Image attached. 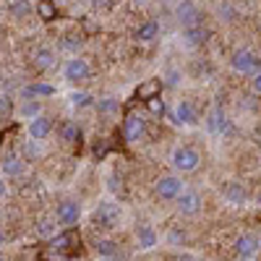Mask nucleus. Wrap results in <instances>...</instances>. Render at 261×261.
I'll list each match as a JSON object with an SVG mask.
<instances>
[{
  "mask_svg": "<svg viewBox=\"0 0 261 261\" xmlns=\"http://www.w3.org/2000/svg\"><path fill=\"white\" fill-rule=\"evenodd\" d=\"M170 165L178 172H193V170H199L201 157H199V151L191 149V146H175L170 151Z\"/></svg>",
  "mask_w": 261,
  "mask_h": 261,
  "instance_id": "1",
  "label": "nucleus"
},
{
  "mask_svg": "<svg viewBox=\"0 0 261 261\" xmlns=\"http://www.w3.org/2000/svg\"><path fill=\"white\" fill-rule=\"evenodd\" d=\"M120 220H123V209L115 201H102L94 209V225H99L105 230H115L120 225Z\"/></svg>",
  "mask_w": 261,
  "mask_h": 261,
  "instance_id": "2",
  "label": "nucleus"
},
{
  "mask_svg": "<svg viewBox=\"0 0 261 261\" xmlns=\"http://www.w3.org/2000/svg\"><path fill=\"white\" fill-rule=\"evenodd\" d=\"M89 76H92V68H89V63H86V58L73 55L63 63V79L68 84H84Z\"/></svg>",
  "mask_w": 261,
  "mask_h": 261,
  "instance_id": "3",
  "label": "nucleus"
},
{
  "mask_svg": "<svg viewBox=\"0 0 261 261\" xmlns=\"http://www.w3.org/2000/svg\"><path fill=\"white\" fill-rule=\"evenodd\" d=\"M183 191V180L178 175H160L154 180V193L162 201H175Z\"/></svg>",
  "mask_w": 261,
  "mask_h": 261,
  "instance_id": "4",
  "label": "nucleus"
},
{
  "mask_svg": "<svg viewBox=\"0 0 261 261\" xmlns=\"http://www.w3.org/2000/svg\"><path fill=\"white\" fill-rule=\"evenodd\" d=\"M79 217H81V204L73 201V199L60 201L58 209H55V222L63 225L65 230H73V225L79 222Z\"/></svg>",
  "mask_w": 261,
  "mask_h": 261,
  "instance_id": "5",
  "label": "nucleus"
},
{
  "mask_svg": "<svg viewBox=\"0 0 261 261\" xmlns=\"http://www.w3.org/2000/svg\"><path fill=\"white\" fill-rule=\"evenodd\" d=\"M230 65H232L235 73L253 76V73L258 71V58H256V53H251V50H235L232 58H230Z\"/></svg>",
  "mask_w": 261,
  "mask_h": 261,
  "instance_id": "6",
  "label": "nucleus"
},
{
  "mask_svg": "<svg viewBox=\"0 0 261 261\" xmlns=\"http://www.w3.org/2000/svg\"><path fill=\"white\" fill-rule=\"evenodd\" d=\"M201 196L196 193V191H191V188H183L180 191V196L175 199V209L180 212V214H186V217H191V214H199V209H201Z\"/></svg>",
  "mask_w": 261,
  "mask_h": 261,
  "instance_id": "7",
  "label": "nucleus"
},
{
  "mask_svg": "<svg viewBox=\"0 0 261 261\" xmlns=\"http://www.w3.org/2000/svg\"><path fill=\"white\" fill-rule=\"evenodd\" d=\"M172 120H175L178 125L191 128V125L199 123V115H196L193 105H191L188 99H178V102H175V107H172Z\"/></svg>",
  "mask_w": 261,
  "mask_h": 261,
  "instance_id": "8",
  "label": "nucleus"
},
{
  "mask_svg": "<svg viewBox=\"0 0 261 261\" xmlns=\"http://www.w3.org/2000/svg\"><path fill=\"white\" fill-rule=\"evenodd\" d=\"M144 134H146V123H144L139 115L130 113V115L125 118V123H123V136H125V141H128V144H139V141L144 139Z\"/></svg>",
  "mask_w": 261,
  "mask_h": 261,
  "instance_id": "9",
  "label": "nucleus"
},
{
  "mask_svg": "<svg viewBox=\"0 0 261 261\" xmlns=\"http://www.w3.org/2000/svg\"><path fill=\"white\" fill-rule=\"evenodd\" d=\"M27 130H29V139H32V141H45V139L53 134V118H47V115H37V118L29 120Z\"/></svg>",
  "mask_w": 261,
  "mask_h": 261,
  "instance_id": "10",
  "label": "nucleus"
},
{
  "mask_svg": "<svg viewBox=\"0 0 261 261\" xmlns=\"http://www.w3.org/2000/svg\"><path fill=\"white\" fill-rule=\"evenodd\" d=\"M24 170H27V160L21 154H16V151L6 154L3 162H0V172L8 175V178H21V175H24Z\"/></svg>",
  "mask_w": 261,
  "mask_h": 261,
  "instance_id": "11",
  "label": "nucleus"
},
{
  "mask_svg": "<svg viewBox=\"0 0 261 261\" xmlns=\"http://www.w3.org/2000/svg\"><path fill=\"white\" fill-rule=\"evenodd\" d=\"M206 128H209V134H214V136H225L227 130H230V118L220 110V107H214V110L206 115Z\"/></svg>",
  "mask_w": 261,
  "mask_h": 261,
  "instance_id": "12",
  "label": "nucleus"
},
{
  "mask_svg": "<svg viewBox=\"0 0 261 261\" xmlns=\"http://www.w3.org/2000/svg\"><path fill=\"white\" fill-rule=\"evenodd\" d=\"M256 251H258V238H256V235H251V232L241 235V238L235 241V253H238V258L248 261V258H253V256H256Z\"/></svg>",
  "mask_w": 261,
  "mask_h": 261,
  "instance_id": "13",
  "label": "nucleus"
},
{
  "mask_svg": "<svg viewBox=\"0 0 261 261\" xmlns=\"http://www.w3.org/2000/svg\"><path fill=\"white\" fill-rule=\"evenodd\" d=\"M136 243H139L141 251H151V248L160 243V235H157V230L151 227V225L141 222V225L136 227Z\"/></svg>",
  "mask_w": 261,
  "mask_h": 261,
  "instance_id": "14",
  "label": "nucleus"
},
{
  "mask_svg": "<svg viewBox=\"0 0 261 261\" xmlns=\"http://www.w3.org/2000/svg\"><path fill=\"white\" fill-rule=\"evenodd\" d=\"M175 16H178V21L183 24V29L199 24V8H196V3H191V0H186V3H180L175 8Z\"/></svg>",
  "mask_w": 261,
  "mask_h": 261,
  "instance_id": "15",
  "label": "nucleus"
},
{
  "mask_svg": "<svg viewBox=\"0 0 261 261\" xmlns=\"http://www.w3.org/2000/svg\"><path fill=\"white\" fill-rule=\"evenodd\" d=\"M204 42H206V29H204L201 24L183 29V45H186V47H201Z\"/></svg>",
  "mask_w": 261,
  "mask_h": 261,
  "instance_id": "16",
  "label": "nucleus"
},
{
  "mask_svg": "<svg viewBox=\"0 0 261 261\" xmlns=\"http://www.w3.org/2000/svg\"><path fill=\"white\" fill-rule=\"evenodd\" d=\"M246 199H248V193H246V188L241 186V183H227L225 186V201L227 204H232V206H243L246 204Z\"/></svg>",
  "mask_w": 261,
  "mask_h": 261,
  "instance_id": "17",
  "label": "nucleus"
},
{
  "mask_svg": "<svg viewBox=\"0 0 261 261\" xmlns=\"http://www.w3.org/2000/svg\"><path fill=\"white\" fill-rule=\"evenodd\" d=\"M160 94H162V81H160V79H146V81L139 86V92H136V97L144 99V102L154 99V97H160Z\"/></svg>",
  "mask_w": 261,
  "mask_h": 261,
  "instance_id": "18",
  "label": "nucleus"
},
{
  "mask_svg": "<svg viewBox=\"0 0 261 261\" xmlns=\"http://www.w3.org/2000/svg\"><path fill=\"white\" fill-rule=\"evenodd\" d=\"M32 65H34L37 71H50L53 65H55V53L50 47H39L34 53V58H32Z\"/></svg>",
  "mask_w": 261,
  "mask_h": 261,
  "instance_id": "19",
  "label": "nucleus"
},
{
  "mask_svg": "<svg viewBox=\"0 0 261 261\" xmlns=\"http://www.w3.org/2000/svg\"><path fill=\"white\" fill-rule=\"evenodd\" d=\"M55 94V86L53 84H45V81H37V84H29L24 89V97L27 99H42V97H53Z\"/></svg>",
  "mask_w": 261,
  "mask_h": 261,
  "instance_id": "20",
  "label": "nucleus"
},
{
  "mask_svg": "<svg viewBox=\"0 0 261 261\" xmlns=\"http://www.w3.org/2000/svg\"><path fill=\"white\" fill-rule=\"evenodd\" d=\"M60 139H63L65 144H79V139H81V128H79V123L65 120V123L60 125Z\"/></svg>",
  "mask_w": 261,
  "mask_h": 261,
  "instance_id": "21",
  "label": "nucleus"
},
{
  "mask_svg": "<svg viewBox=\"0 0 261 261\" xmlns=\"http://www.w3.org/2000/svg\"><path fill=\"white\" fill-rule=\"evenodd\" d=\"M160 37V24L157 21H146V24H141L136 29V39L139 42H154Z\"/></svg>",
  "mask_w": 261,
  "mask_h": 261,
  "instance_id": "22",
  "label": "nucleus"
},
{
  "mask_svg": "<svg viewBox=\"0 0 261 261\" xmlns=\"http://www.w3.org/2000/svg\"><path fill=\"white\" fill-rule=\"evenodd\" d=\"M94 251L102 258H115L118 256V243L115 241H107V238H99V241L94 243Z\"/></svg>",
  "mask_w": 261,
  "mask_h": 261,
  "instance_id": "23",
  "label": "nucleus"
},
{
  "mask_svg": "<svg viewBox=\"0 0 261 261\" xmlns=\"http://www.w3.org/2000/svg\"><path fill=\"white\" fill-rule=\"evenodd\" d=\"M8 11H11L13 18L21 21V18H27L32 13V3H29V0H11V8Z\"/></svg>",
  "mask_w": 261,
  "mask_h": 261,
  "instance_id": "24",
  "label": "nucleus"
},
{
  "mask_svg": "<svg viewBox=\"0 0 261 261\" xmlns=\"http://www.w3.org/2000/svg\"><path fill=\"white\" fill-rule=\"evenodd\" d=\"M76 241H79L76 232H73V230H68V232L58 235L55 241H53V251H68V248H71V243H76Z\"/></svg>",
  "mask_w": 261,
  "mask_h": 261,
  "instance_id": "25",
  "label": "nucleus"
},
{
  "mask_svg": "<svg viewBox=\"0 0 261 261\" xmlns=\"http://www.w3.org/2000/svg\"><path fill=\"white\" fill-rule=\"evenodd\" d=\"M92 105H94V97L89 92H73L71 94V107H76V110H86Z\"/></svg>",
  "mask_w": 261,
  "mask_h": 261,
  "instance_id": "26",
  "label": "nucleus"
},
{
  "mask_svg": "<svg viewBox=\"0 0 261 261\" xmlns=\"http://www.w3.org/2000/svg\"><path fill=\"white\" fill-rule=\"evenodd\" d=\"M37 13H39V18L50 21V18H55V16H58V8H55L53 0H39V3H37Z\"/></svg>",
  "mask_w": 261,
  "mask_h": 261,
  "instance_id": "27",
  "label": "nucleus"
},
{
  "mask_svg": "<svg viewBox=\"0 0 261 261\" xmlns=\"http://www.w3.org/2000/svg\"><path fill=\"white\" fill-rule=\"evenodd\" d=\"M186 241H188V235H186L183 227H170L167 230V243L170 246H186Z\"/></svg>",
  "mask_w": 261,
  "mask_h": 261,
  "instance_id": "28",
  "label": "nucleus"
},
{
  "mask_svg": "<svg viewBox=\"0 0 261 261\" xmlns=\"http://www.w3.org/2000/svg\"><path fill=\"white\" fill-rule=\"evenodd\" d=\"M21 115H24L27 120H32V118L42 115V113H39V102H37V99H27L24 105H21Z\"/></svg>",
  "mask_w": 261,
  "mask_h": 261,
  "instance_id": "29",
  "label": "nucleus"
},
{
  "mask_svg": "<svg viewBox=\"0 0 261 261\" xmlns=\"http://www.w3.org/2000/svg\"><path fill=\"white\" fill-rule=\"evenodd\" d=\"M11 113H13V99H11V94L0 92V118H11Z\"/></svg>",
  "mask_w": 261,
  "mask_h": 261,
  "instance_id": "30",
  "label": "nucleus"
},
{
  "mask_svg": "<svg viewBox=\"0 0 261 261\" xmlns=\"http://www.w3.org/2000/svg\"><path fill=\"white\" fill-rule=\"evenodd\" d=\"M146 110H149L151 115H162V113H165V102H162L160 97H154V99L146 102Z\"/></svg>",
  "mask_w": 261,
  "mask_h": 261,
  "instance_id": "31",
  "label": "nucleus"
},
{
  "mask_svg": "<svg viewBox=\"0 0 261 261\" xmlns=\"http://www.w3.org/2000/svg\"><path fill=\"white\" fill-rule=\"evenodd\" d=\"M99 110L102 113H115L118 110V102L113 97H105V99H99Z\"/></svg>",
  "mask_w": 261,
  "mask_h": 261,
  "instance_id": "32",
  "label": "nucleus"
},
{
  "mask_svg": "<svg viewBox=\"0 0 261 261\" xmlns=\"http://www.w3.org/2000/svg\"><path fill=\"white\" fill-rule=\"evenodd\" d=\"M24 151H27V157H29V160H34V157L42 154V146H39V141H29Z\"/></svg>",
  "mask_w": 261,
  "mask_h": 261,
  "instance_id": "33",
  "label": "nucleus"
},
{
  "mask_svg": "<svg viewBox=\"0 0 261 261\" xmlns=\"http://www.w3.org/2000/svg\"><path fill=\"white\" fill-rule=\"evenodd\" d=\"M63 47H68V50H79L81 47V39L79 37H73V34H68L63 39Z\"/></svg>",
  "mask_w": 261,
  "mask_h": 261,
  "instance_id": "34",
  "label": "nucleus"
},
{
  "mask_svg": "<svg viewBox=\"0 0 261 261\" xmlns=\"http://www.w3.org/2000/svg\"><path fill=\"white\" fill-rule=\"evenodd\" d=\"M251 86H253V92H256V94H261V68L253 73V79H251Z\"/></svg>",
  "mask_w": 261,
  "mask_h": 261,
  "instance_id": "35",
  "label": "nucleus"
},
{
  "mask_svg": "<svg viewBox=\"0 0 261 261\" xmlns=\"http://www.w3.org/2000/svg\"><path fill=\"white\" fill-rule=\"evenodd\" d=\"M8 196V183L3 180V175H0V199H6Z\"/></svg>",
  "mask_w": 261,
  "mask_h": 261,
  "instance_id": "36",
  "label": "nucleus"
},
{
  "mask_svg": "<svg viewBox=\"0 0 261 261\" xmlns=\"http://www.w3.org/2000/svg\"><path fill=\"white\" fill-rule=\"evenodd\" d=\"M39 232H42V235H47V232H53L50 222H39Z\"/></svg>",
  "mask_w": 261,
  "mask_h": 261,
  "instance_id": "37",
  "label": "nucleus"
},
{
  "mask_svg": "<svg viewBox=\"0 0 261 261\" xmlns=\"http://www.w3.org/2000/svg\"><path fill=\"white\" fill-rule=\"evenodd\" d=\"M113 0H94V6H102V8H110Z\"/></svg>",
  "mask_w": 261,
  "mask_h": 261,
  "instance_id": "38",
  "label": "nucleus"
},
{
  "mask_svg": "<svg viewBox=\"0 0 261 261\" xmlns=\"http://www.w3.org/2000/svg\"><path fill=\"white\" fill-rule=\"evenodd\" d=\"M0 246H6V232L0 230Z\"/></svg>",
  "mask_w": 261,
  "mask_h": 261,
  "instance_id": "39",
  "label": "nucleus"
},
{
  "mask_svg": "<svg viewBox=\"0 0 261 261\" xmlns=\"http://www.w3.org/2000/svg\"><path fill=\"white\" fill-rule=\"evenodd\" d=\"M178 261H193V258H191V256H183V258H178Z\"/></svg>",
  "mask_w": 261,
  "mask_h": 261,
  "instance_id": "40",
  "label": "nucleus"
},
{
  "mask_svg": "<svg viewBox=\"0 0 261 261\" xmlns=\"http://www.w3.org/2000/svg\"><path fill=\"white\" fill-rule=\"evenodd\" d=\"M68 261H79V258H68Z\"/></svg>",
  "mask_w": 261,
  "mask_h": 261,
  "instance_id": "41",
  "label": "nucleus"
},
{
  "mask_svg": "<svg viewBox=\"0 0 261 261\" xmlns=\"http://www.w3.org/2000/svg\"><path fill=\"white\" fill-rule=\"evenodd\" d=\"M0 261H6V258H3V256H0Z\"/></svg>",
  "mask_w": 261,
  "mask_h": 261,
  "instance_id": "42",
  "label": "nucleus"
},
{
  "mask_svg": "<svg viewBox=\"0 0 261 261\" xmlns=\"http://www.w3.org/2000/svg\"><path fill=\"white\" fill-rule=\"evenodd\" d=\"M0 144H3V139H0Z\"/></svg>",
  "mask_w": 261,
  "mask_h": 261,
  "instance_id": "43",
  "label": "nucleus"
}]
</instances>
